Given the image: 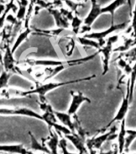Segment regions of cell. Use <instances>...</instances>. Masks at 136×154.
<instances>
[{
  "label": "cell",
  "mask_w": 136,
  "mask_h": 154,
  "mask_svg": "<svg viewBox=\"0 0 136 154\" xmlns=\"http://www.w3.org/2000/svg\"><path fill=\"white\" fill-rule=\"evenodd\" d=\"M95 75H92L91 76L87 77H83L80 79H71V80H68V81L65 82H45V83H42L39 85H37L35 88L31 89L28 91H20V90H3V92L2 93V96H3L6 98H8L9 96H20V97H26V96H31V95H38L40 99L44 98V96L46 94L48 93L49 91L55 90V88H60V87L65 86L67 84H76V83H81L84 81H89L91 80L94 78H95Z\"/></svg>",
  "instance_id": "6da1fadb"
},
{
  "label": "cell",
  "mask_w": 136,
  "mask_h": 154,
  "mask_svg": "<svg viewBox=\"0 0 136 154\" xmlns=\"http://www.w3.org/2000/svg\"><path fill=\"white\" fill-rule=\"evenodd\" d=\"M99 54L98 51L94 53L92 55L86 56V57L79 58V59H74V60H27L25 62L30 66L33 67H59V66H63L65 67H71V66H75V65L83 64V63L88 62L90 60H94L97 55Z\"/></svg>",
  "instance_id": "7a4b0ae2"
},
{
  "label": "cell",
  "mask_w": 136,
  "mask_h": 154,
  "mask_svg": "<svg viewBox=\"0 0 136 154\" xmlns=\"http://www.w3.org/2000/svg\"><path fill=\"white\" fill-rule=\"evenodd\" d=\"M119 40V35H110L107 38L105 44L98 51L99 54L102 56V61H103V75H106L109 71L110 67V61L111 55L114 51V46L118 41Z\"/></svg>",
  "instance_id": "3957f363"
},
{
  "label": "cell",
  "mask_w": 136,
  "mask_h": 154,
  "mask_svg": "<svg viewBox=\"0 0 136 154\" xmlns=\"http://www.w3.org/2000/svg\"><path fill=\"white\" fill-rule=\"evenodd\" d=\"M116 131H117V128L115 126H114V127H110L109 131L103 132V134L86 139V146L87 150L88 149H94L95 151L100 150V149L106 141H111V140H116L117 138Z\"/></svg>",
  "instance_id": "277c9868"
},
{
  "label": "cell",
  "mask_w": 136,
  "mask_h": 154,
  "mask_svg": "<svg viewBox=\"0 0 136 154\" xmlns=\"http://www.w3.org/2000/svg\"><path fill=\"white\" fill-rule=\"evenodd\" d=\"M127 23H119V24H112L110 25L109 28H107L105 31H98V32H90L86 35H84V37L88 38H91L94 40L97 41L98 44L100 45L102 48L104 44H105L106 39L107 37L111 35V34L115 33L118 31H122L127 27Z\"/></svg>",
  "instance_id": "5b68a950"
},
{
  "label": "cell",
  "mask_w": 136,
  "mask_h": 154,
  "mask_svg": "<svg viewBox=\"0 0 136 154\" xmlns=\"http://www.w3.org/2000/svg\"><path fill=\"white\" fill-rule=\"evenodd\" d=\"M0 115L5 116H24L33 117L42 120V116L35 111L25 107H14V108H0Z\"/></svg>",
  "instance_id": "8992f818"
},
{
  "label": "cell",
  "mask_w": 136,
  "mask_h": 154,
  "mask_svg": "<svg viewBox=\"0 0 136 154\" xmlns=\"http://www.w3.org/2000/svg\"><path fill=\"white\" fill-rule=\"evenodd\" d=\"M130 104H131V103H130L129 101V91L127 90V95H126V96H123L122 103H121V105H120L119 108V110H118L117 113H116V115H115V117L113 118L112 120L109 122V124L104 128V130H103V131H105L106 129H108V128L111 127L113 125V124H115V123H120L123 120H126V116H127V112H128V111H129Z\"/></svg>",
  "instance_id": "52a82bcc"
},
{
  "label": "cell",
  "mask_w": 136,
  "mask_h": 154,
  "mask_svg": "<svg viewBox=\"0 0 136 154\" xmlns=\"http://www.w3.org/2000/svg\"><path fill=\"white\" fill-rule=\"evenodd\" d=\"M71 96L72 99L70 103L69 108H68V111L67 113L72 116L76 115V112L79 110V107L83 104V103L86 102V103H91V99H89L87 96H84L83 92L81 91H78L75 92L74 91H71L70 92Z\"/></svg>",
  "instance_id": "ba28073f"
},
{
  "label": "cell",
  "mask_w": 136,
  "mask_h": 154,
  "mask_svg": "<svg viewBox=\"0 0 136 154\" xmlns=\"http://www.w3.org/2000/svg\"><path fill=\"white\" fill-rule=\"evenodd\" d=\"M1 62L4 71L7 72H16L17 67L15 65L16 63L14 58V53L11 51V47L10 46V44H7L5 46V51Z\"/></svg>",
  "instance_id": "9c48e42d"
},
{
  "label": "cell",
  "mask_w": 136,
  "mask_h": 154,
  "mask_svg": "<svg viewBox=\"0 0 136 154\" xmlns=\"http://www.w3.org/2000/svg\"><path fill=\"white\" fill-rule=\"evenodd\" d=\"M91 8L86 18L83 19V24L86 26H91L96 19L100 16L102 13V7L97 2V0H91Z\"/></svg>",
  "instance_id": "30bf717a"
},
{
  "label": "cell",
  "mask_w": 136,
  "mask_h": 154,
  "mask_svg": "<svg viewBox=\"0 0 136 154\" xmlns=\"http://www.w3.org/2000/svg\"><path fill=\"white\" fill-rule=\"evenodd\" d=\"M64 137L67 140V141H70L74 145L79 154H89L86 146V141L82 139L77 133L74 132V133L65 135Z\"/></svg>",
  "instance_id": "8fae6325"
},
{
  "label": "cell",
  "mask_w": 136,
  "mask_h": 154,
  "mask_svg": "<svg viewBox=\"0 0 136 154\" xmlns=\"http://www.w3.org/2000/svg\"><path fill=\"white\" fill-rule=\"evenodd\" d=\"M127 137V128H126V120L120 122L119 130L117 133V147L119 154H122L125 150V142Z\"/></svg>",
  "instance_id": "7c38bea8"
},
{
  "label": "cell",
  "mask_w": 136,
  "mask_h": 154,
  "mask_svg": "<svg viewBox=\"0 0 136 154\" xmlns=\"http://www.w3.org/2000/svg\"><path fill=\"white\" fill-rule=\"evenodd\" d=\"M50 137L47 140V141L46 142V146L47 147L50 154H59L58 149H59V136L58 135L56 132L51 131V128H50Z\"/></svg>",
  "instance_id": "4fadbf2b"
},
{
  "label": "cell",
  "mask_w": 136,
  "mask_h": 154,
  "mask_svg": "<svg viewBox=\"0 0 136 154\" xmlns=\"http://www.w3.org/2000/svg\"><path fill=\"white\" fill-rule=\"evenodd\" d=\"M128 0H114L110 4L104 7H102V13L106 14L109 13L111 15V25L115 24L114 19H115V12L117 11L118 8L122 7L123 5H126L127 3Z\"/></svg>",
  "instance_id": "5bb4252c"
},
{
  "label": "cell",
  "mask_w": 136,
  "mask_h": 154,
  "mask_svg": "<svg viewBox=\"0 0 136 154\" xmlns=\"http://www.w3.org/2000/svg\"><path fill=\"white\" fill-rule=\"evenodd\" d=\"M49 12L55 19V25L58 26V28L61 29H68L70 23L68 20L65 18L59 11L56 9H49Z\"/></svg>",
  "instance_id": "9a60e30c"
},
{
  "label": "cell",
  "mask_w": 136,
  "mask_h": 154,
  "mask_svg": "<svg viewBox=\"0 0 136 154\" xmlns=\"http://www.w3.org/2000/svg\"><path fill=\"white\" fill-rule=\"evenodd\" d=\"M55 114L57 117L59 122H60L63 126L67 127L71 131L72 133H74V127L72 116L68 113L62 112H57L55 111Z\"/></svg>",
  "instance_id": "2e32d148"
},
{
  "label": "cell",
  "mask_w": 136,
  "mask_h": 154,
  "mask_svg": "<svg viewBox=\"0 0 136 154\" xmlns=\"http://www.w3.org/2000/svg\"><path fill=\"white\" fill-rule=\"evenodd\" d=\"M0 152H6L10 153L27 154L29 150L22 144H0Z\"/></svg>",
  "instance_id": "e0dca14e"
},
{
  "label": "cell",
  "mask_w": 136,
  "mask_h": 154,
  "mask_svg": "<svg viewBox=\"0 0 136 154\" xmlns=\"http://www.w3.org/2000/svg\"><path fill=\"white\" fill-rule=\"evenodd\" d=\"M32 33V30H31L29 26L27 27H24L23 31L19 32V35L17 36L16 39L14 41V44L11 47V51L13 53L15 52V51L19 48V47L21 45L22 43H23L24 41L26 40V38H28V36Z\"/></svg>",
  "instance_id": "ac0fdd59"
},
{
  "label": "cell",
  "mask_w": 136,
  "mask_h": 154,
  "mask_svg": "<svg viewBox=\"0 0 136 154\" xmlns=\"http://www.w3.org/2000/svg\"><path fill=\"white\" fill-rule=\"evenodd\" d=\"M29 136L31 138V148L30 150L31 151H36V152H46V153L50 154V151L45 144H42L41 143L37 140L35 137H34L32 132H29Z\"/></svg>",
  "instance_id": "d6986e66"
},
{
  "label": "cell",
  "mask_w": 136,
  "mask_h": 154,
  "mask_svg": "<svg viewBox=\"0 0 136 154\" xmlns=\"http://www.w3.org/2000/svg\"><path fill=\"white\" fill-rule=\"evenodd\" d=\"M42 116V120H43L44 122H46L48 125L49 128H52L55 124H57L59 122L57 117L55 114V111L53 110L52 108L50 110H47L44 112L41 115Z\"/></svg>",
  "instance_id": "ffe728a7"
},
{
  "label": "cell",
  "mask_w": 136,
  "mask_h": 154,
  "mask_svg": "<svg viewBox=\"0 0 136 154\" xmlns=\"http://www.w3.org/2000/svg\"><path fill=\"white\" fill-rule=\"evenodd\" d=\"M76 40L78 41V43L80 45H82L83 47H85V48H93L97 49L98 51L101 48L100 45L98 44L97 41L91 39V38H86L84 36H77Z\"/></svg>",
  "instance_id": "44dd1931"
},
{
  "label": "cell",
  "mask_w": 136,
  "mask_h": 154,
  "mask_svg": "<svg viewBox=\"0 0 136 154\" xmlns=\"http://www.w3.org/2000/svg\"><path fill=\"white\" fill-rule=\"evenodd\" d=\"M136 139V129H127V137H126V142H125V150L126 152H128L130 146Z\"/></svg>",
  "instance_id": "7402d4cb"
},
{
  "label": "cell",
  "mask_w": 136,
  "mask_h": 154,
  "mask_svg": "<svg viewBox=\"0 0 136 154\" xmlns=\"http://www.w3.org/2000/svg\"><path fill=\"white\" fill-rule=\"evenodd\" d=\"M71 23L72 28L71 31L74 35H78L79 29H80L82 25L83 24V20L80 19V17L78 16V15H75V16L73 17V19H71Z\"/></svg>",
  "instance_id": "603a6c76"
},
{
  "label": "cell",
  "mask_w": 136,
  "mask_h": 154,
  "mask_svg": "<svg viewBox=\"0 0 136 154\" xmlns=\"http://www.w3.org/2000/svg\"><path fill=\"white\" fill-rule=\"evenodd\" d=\"M11 75V72H7L4 70L2 71L0 75V90H3L8 87V83H9Z\"/></svg>",
  "instance_id": "cb8c5ba5"
},
{
  "label": "cell",
  "mask_w": 136,
  "mask_h": 154,
  "mask_svg": "<svg viewBox=\"0 0 136 154\" xmlns=\"http://www.w3.org/2000/svg\"><path fill=\"white\" fill-rule=\"evenodd\" d=\"M59 149H61L62 154H79L71 152L67 149V140L64 137H60L59 143Z\"/></svg>",
  "instance_id": "d4e9b609"
},
{
  "label": "cell",
  "mask_w": 136,
  "mask_h": 154,
  "mask_svg": "<svg viewBox=\"0 0 136 154\" xmlns=\"http://www.w3.org/2000/svg\"><path fill=\"white\" fill-rule=\"evenodd\" d=\"M131 28L132 30V32L134 34V36L136 38V0L135 4H134V7L133 11H131Z\"/></svg>",
  "instance_id": "484cf974"
},
{
  "label": "cell",
  "mask_w": 136,
  "mask_h": 154,
  "mask_svg": "<svg viewBox=\"0 0 136 154\" xmlns=\"http://www.w3.org/2000/svg\"><path fill=\"white\" fill-rule=\"evenodd\" d=\"M26 7H24V6H21L19 5V10L17 11V19L19 21H21L22 19H23L24 18H26Z\"/></svg>",
  "instance_id": "4316f807"
},
{
  "label": "cell",
  "mask_w": 136,
  "mask_h": 154,
  "mask_svg": "<svg viewBox=\"0 0 136 154\" xmlns=\"http://www.w3.org/2000/svg\"><path fill=\"white\" fill-rule=\"evenodd\" d=\"M74 48H75V39L71 38V39L70 40L69 43H67V47H66V49H67V55H68V56L72 55Z\"/></svg>",
  "instance_id": "83f0119b"
},
{
  "label": "cell",
  "mask_w": 136,
  "mask_h": 154,
  "mask_svg": "<svg viewBox=\"0 0 136 154\" xmlns=\"http://www.w3.org/2000/svg\"><path fill=\"white\" fill-rule=\"evenodd\" d=\"M5 20H6L7 23H9L10 24L13 25V26L19 23V20L17 19L16 17H14V15H13L12 14H11V13L7 14V17H6V19H5Z\"/></svg>",
  "instance_id": "f1b7e54d"
},
{
  "label": "cell",
  "mask_w": 136,
  "mask_h": 154,
  "mask_svg": "<svg viewBox=\"0 0 136 154\" xmlns=\"http://www.w3.org/2000/svg\"><path fill=\"white\" fill-rule=\"evenodd\" d=\"M82 1H83V0H74V2H78V3H79V2H82Z\"/></svg>",
  "instance_id": "f546056e"
},
{
  "label": "cell",
  "mask_w": 136,
  "mask_h": 154,
  "mask_svg": "<svg viewBox=\"0 0 136 154\" xmlns=\"http://www.w3.org/2000/svg\"><path fill=\"white\" fill-rule=\"evenodd\" d=\"M27 154H35V153H34L33 152H32V151H31V150H29L28 153H27Z\"/></svg>",
  "instance_id": "4dcf8cb0"
},
{
  "label": "cell",
  "mask_w": 136,
  "mask_h": 154,
  "mask_svg": "<svg viewBox=\"0 0 136 154\" xmlns=\"http://www.w3.org/2000/svg\"><path fill=\"white\" fill-rule=\"evenodd\" d=\"M123 154H136V152H134V153H127V152H126V153H125V152H123Z\"/></svg>",
  "instance_id": "1f68e13d"
},
{
  "label": "cell",
  "mask_w": 136,
  "mask_h": 154,
  "mask_svg": "<svg viewBox=\"0 0 136 154\" xmlns=\"http://www.w3.org/2000/svg\"><path fill=\"white\" fill-rule=\"evenodd\" d=\"M38 154H48V153H46V152H41V153H38Z\"/></svg>",
  "instance_id": "d6a6232c"
}]
</instances>
